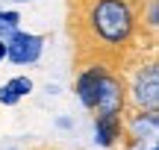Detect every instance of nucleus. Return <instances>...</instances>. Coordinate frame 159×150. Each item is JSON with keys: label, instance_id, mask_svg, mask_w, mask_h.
Segmentation results:
<instances>
[{"label": "nucleus", "instance_id": "1", "mask_svg": "<svg viewBox=\"0 0 159 150\" xmlns=\"http://www.w3.org/2000/svg\"><path fill=\"white\" fill-rule=\"evenodd\" d=\"M148 0H68L71 65H103L130 74L156 59V38L142 29Z\"/></svg>", "mask_w": 159, "mask_h": 150}, {"label": "nucleus", "instance_id": "2", "mask_svg": "<svg viewBox=\"0 0 159 150\" xmlns=\"http://www.w3.org/2000/svg\"><path fill=\"white\" fill-rule=\"evenodd\" d=\"M127 109H159V65H156V59L136 65L127 74Z\"/></svg>", "mask_w": 159, "mask_h": 150}, {"label": "nucleus", "instance_id": "3", "mask_svg": "<svg viewBox=\"0 0 159 150\" xmlns=\"http://www.w3.org/2000/svg\"><path fill=\"white\" fill-rule=\"evenodd\" d=\"M91 112H94V115L97 112H118V115L127 112V74L124 71H112V68L103 71L97 103H94Z\"/></svg>", "mask_w": 159, "mask_h": 150}, {"label": "nucleus", "instance_id": "4", "mask_svg": "<svg viewBox=\"0 0 159 150\" xmlns=\"http://www.w3.org/2000/svg\"><path fill=\"white\" fill-rule=\"evenodd\" d=\"M44 35L35 33H12L6 38V59H12L15 65H33L41 59V50H44Z\"/></svg>", "mask_w": 159, "mask_h": 150}, {"label": "nucleus", "instance_id": "5", "mask_svg": "<svg viewBox=\"0 0 159 150\" xmlns=\"http://www.w3.org/2000/svg\"><path fill=\"white\" fill-rule=\"evenodd\" d=\"M103 65H83V68H77L74 71V91H77V97H80V103L85 106V109H94V103H97V91H100V80H103Z\"/></svg>", "mask_w": 159, "mask_h": 150}, {"label": "nucleus", "instance_id": "6", "mask_svg": "<svg viewBox=\"0 0 159 150\" xmlns=\"http://www.w3.org/2000/svg\"><path fill=\"white\" fill-rule=\"evenodd\" d=\"M124 139V115L118 112H97L94 115V141L106 150H115Z\"/></svg>", "mask_w": 159, "mask_h": 150}, {"label": "nucleus", "instance_id": "7", "mask_svg": "<svg viewBox=\"0 0 159 150\" xmlns=\"http://www.w3.org/2000/svg\"><path fill=\"white\" fill-rule=\"evenodd\" d=\"M18 24H21V15H18V12H3L0 9V38L6 41L18 29Z\"/></svg>", "mask_w": 159, "mask_h": 150}, {"label": "nucleus", "instance_id": "8", "mask_svg": "<svg viewBox=\"0 0 159 150\" xmlns=\"http://www.w3.org/2000/svg\"><path fill=\"white\" fill-rule=\"evenodd\" d=\"M9 88L18 94V97H24V94L33 91V80H30V77H12V80H9Z\"/></svg>", "mask_w": 159, "mask_h": 150}, {"label": "nucleus", "instance_id": "9", "mask_svg": "<svg viewBox=\"0 0 159 150\" xmlns=\"http://www.w3.org/2000/svg\"><path fill=\"white\" fill-rule=\"evenodd\" d=\"M18 100H21V97H18V94H15V91L9 88V82H6V86L0 88V103H3V106H15Z\"/></svg>", "mask_w": 159, "mask_h": 150}, {"label": "nucleus", "instance_id": "10", "mask_svg": "<svg viewBox=\"0 0 159 150\" xmlns=\"http://www.w3.org/2000/svg\"><path fill=\"white\" fill-rule=\"evenodd\" d=\"M3 59H6V41L0 38V62H3Z\"/></svg>", "mask_w": 159, "mask_h": 150}, {"label": "nucleus", "instance_id": "11", "mask_svg": "<svg viewBox=\"0 0 159 150\" xmlns=\"http://www.w3.org/2000/svg\"><path fill=\"white\" fill-rule=\"evenodd\" d=\"M12 3H18V0H12Z\"/></svg>", "mask_w": 159, "mask_h": 150}, {"label": "nucleus", "instance_id": "12", "mask_svg": "<svg viewBox=\"0 0 159 150\" xmlns=\"http://www.w3.org/2000/svg\"><path fill=\"white\" fill-rule=\"evenodd\" d=\"M150 150H156V147H150Z\"/></svg>", "mask_w": 159, "mask_h": 150}]
</instances>
